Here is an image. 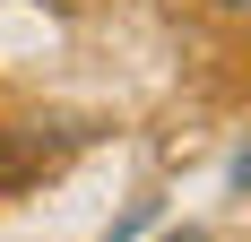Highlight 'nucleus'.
<instances>
[{
    "mask_svg": "<svg viewBox=\"0 0 251 242\" xmlns=\"http://www.w3.org/2000/svg\"><path fill=\"white\" fill-rule=\"evenodd\" d=\"M165 242H208V234H200V225H182V234H165Z\"/></svg>",
    "mask_w": 251,
    "mask_h": 242,
    "instance_id": "20e7f679",
    "label": "nucleus"
},
{
    "mask_svg": "<svg viewBox=\"0 0 251 242\" xmlns=\"http://www.w3.org/2000/svg\"><path fill=\"white\" fill-rule=\"evenodd\" d=\"M208 9H217V18H251V0H208Z\"/></svg>",
    "mask_w": 251,
    "mask_h": 242,
    "instance_id": "f03ea898",
    "label": "nucleus"
},
{
    "mask_svg": "<svg viewBox=\"0 0 251 242\" xmlns=\"http://www.w3.org/2000/svg\"><path fill=\"white\" fill-rule=\"evenodd\" d=\"M234 191H251V147H243V156H234Z\"/></svg>",
    "mask_w": 251,
    "mask_h": 242,
    "instance_id": "7ed1b4c3",
    "label": "nucleus"
},
{
    "mask_svg": "<svg viewBox=\"0 0 251 242\" xmlns=\"http://www.w3.org/2000/svg\"><path fill=\"white\" fill-rule=\"evenodd\" d=\"M35 165H44V156H35V147H26L18 130H9V121H0V199L18 191V182H26V173H35Z\"/></svg>",
    "mask_w": 251,
    "mask_h": 242,
    "instance_id": "f257e3e1",
    "label": "nucleus"
}]
</instances>
